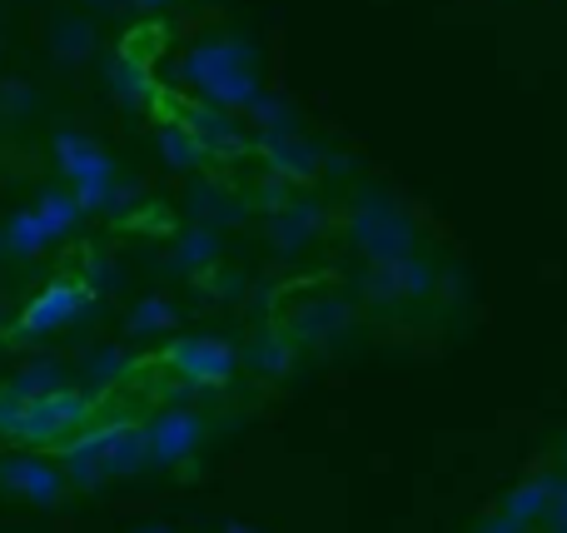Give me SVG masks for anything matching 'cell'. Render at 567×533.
<instances>
[{"label": "cell", "mask_w": 567, "mask_h": 533, "mask_svg": "<svg viewBox=\"0 0 567 533\" xmlns=\"http://www.w3.org/2000/svg\"><path fill=\"white\" fill-rule=\"evenodd\" d=\"M185 70L209 105L235 110V105H255L259 100L255 55H249V45L235 35H215V40H205V45H195L185 60Z\"/></svg>", "instance_id": "obj_1"}, {"label": "cell", "mask_w": 567, "mask_h": 533, "mask_svg": "<svg viewBox=\"0 0 567 533\" xmlns=\"http://www.w3.org/2000/svg\"><path fill=\"white\" fill-rule=\"evenodd\" d=\"M165 365H175V375L189 379V385L215 389V385H229V379H235L239 355L229 345H219V339L189 335V339H175V345L165 349Z\"/></svg>", "instance_id": "obj_2"}, {"label": "cell", "mask_w": 567, "mask_h": 533, "mask_svg": "<svg viewBox=\"0 0 567 533\" xmlns=\"http://www.w3.org/2000/svg\"><path fill=\"white\" fill-rule=\"evenodd\" d=\"M70 459H75L80 469L95 464L100 474H125V469H135L140 459H150L145 449V429H100L95 439H80L75 449H70Z\"/></svg>", "instance_id": "obj_3"}, {"label": "cell", "mask_w": 567, "mask_h": 533, "mask_svg": "<svg viewBox=\"0 0 567 533\" xmlns=\"http://www.w3.org/2000/svg\"><path fill=\"white\" fill-rule=\"evenodd\" d=\"M353 235H359V245L369 249V255H379V259L409 255V219L393 215V209L363 205L359 215H353Z\"/></svg>", "instance_id": "obj_4"}, {"label": "cell", "mask_w": 567, "mask_h": 533, "mask_svg": "<svg viewBox=\"0 0 567 533\" xmlns=\"http://www.w3.org/2000/svg\"><path fill=\"white\" fill-rule=\"evenodd\" d=\"M195 444H199V419L189 414V409H169V414L155 419V429H145V449H150V459H159V464L189 459Z\"/></svg>", "instance_id": "obj_5"}, {"label": "cell", "mask_w": 567, "mask_h": 533, "mask_svg": "<svg viewBox=\"0 0 567 533\" xmlns=\"http://www.w3.org/2000/svg\"><path fill=\"white\" fill-rule=\"evenodd\" d=\"M553 484H558L553 474H538V479H528V484H518L508 494V504H503V514H508L518 529H533V524H538V514H548Z\"/></svg>", "instance_id": "obj_6"}, {"label": "cell", "mask_w": 567, "mask_h": 533, "mask_svg": "<svg viewBox=\"0 0 567 533\" xmlns=\"http://www.w3.org/2000/svg\"><path fill=\"white\" fill-rule=\"evenodd\" d=\"M80 305H85V289H75V285H60L55 295H50L45 305H40L35 315H30V325H55V319H70Z\"/></svg>", "instance_id": "obj_7"}, {"label": "cell", "mask_w": 567, "mask_h": 533, "mask_svg": "<svg viewBox=\"0 0 567 533\" xmlns=\"http://www.w3.org/2000/svg\"><path fill=\"white\" fill-rule=\"evenodd\" d=\"M293 365V345L284 335H269L255 345V369H265V375H284V369Z\"/></svg>", "instance_id": "obj_8"}, {"label": "cell", "mask_w": 567, "mask_h": 533, "mask_svg": "<svg viewBox=\"0 0 567 533\" xmlns=\"http://www.w3.org/2000/svg\"><path fill=\"white\" fill-rule=\"evenodd\" d=\"M215 259H219V249H215V235H209V229H195V235H185L179 265H185V269H209Z\"/></svg>", "instance_id": "obj_9"}, {"label": "cell", "mask_w": 567, "mask_h": 533, "mask_svg": "<svg viewBox=\"0 0 567 533\" xmlns=\"http://www.w3.org/2000/svg\"><path fill=\"white\" fill-rule=\"evenodd\" d=\"M165 155L175 160V165H199V160L209 155L205 145H199L189 130H165Z\"/></svg>", "instance_id": "obj_10"}, {"label": "cell", "mask_w": 567, "mask_h": 533, "mask_svg": "<svg viewBox=\"0 0 567 533\" xmlns=\"http://www.w3.org/2000/svg\"><path fill=\"white\" fill-rule=\"evenodd\" d=\"M175 325V309L165 305V299H145V305L135 309V329L140 335H155V329H169Z\"/></svg>", "instance_id": "obj_11"}, {"label": "cell", "mask_w": 567, "mask_h": 533, "mask_svg": "<svg viewBox=\"0 0 567 533\" xmlns=\"http://www.w3.org/2000/svg\"><path fill=\"white\" fill-rule=\"evenodd\" d=\"M478 533H528V529H518L508 514H493V519H483V529H478Z\"/></svg>", "instance_id": "obj_12"}, {"label": "cell", "mask_w": 567, "mask_h": 533, "mask_svg": "<svg viewBox=\"0 0 567 533\" xmlns=\"http://www.w3.org/2000/svg\"><path fill=\"white\" fill-rule=\"evenodd\" d=\"M225 533H249V529H245V524H229V529H225Z\"/></svg>", "instance_id": "obj_13"}, {"label": "cell", "mask_w": 567, "mask_h": 533, "mask_svg": "<svg viewBox=\"0 0 567 533\" xmlns=\"http://www.w3.org/2000/svg\"><path fill=\"white\" fill-rule=\"evenodd\" d=\"M145 533H165V529H145Z\"/></svg>", "instance_id": "obj_14"}]
</instances>
